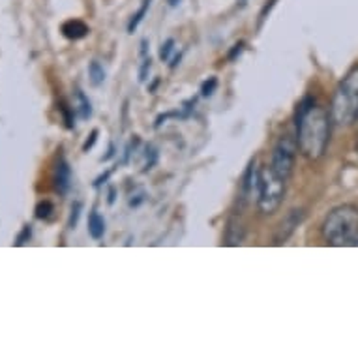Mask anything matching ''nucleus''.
<instances>
[{"instance_id":"1","label":"nucleus","mask_w":358,"mask_h":358,"mask_svg":"<svg viewBox=\"0 0 358 358\" xmlns=\"http://www.w3.org/2000/svg\"><path fill=\"white\" fill-rule=\"evenodd\" d=\"M330 113L319 106L315 98L306 96L296 107L294 126H296V145L299 152L310 162H317L324 156L330 141Z\"/></svg>"},{"instance_id":"2","label":"nucleus","mask_w":358,"mask_h":358,"mask_svg":"<svg viewBox=\"0 0 358 358\" xmlns=\"http://www.w3.org/2000/svg\"><path fill=\"white\" fill-rule=\"evenodd\" d=\"M321 233L324 241L332 246H352V242L358 236V206H336L324 217Z\"/></svg>"},{"instance_id":"3","label":"nucleus","mask_w":358,"mask_h":358,"mask_svg":"<svg viewBox=\"0 0 358 358\" xmlns=\"http://www.w3.org/2000/svg\"><path fill=\"white\" fill-rule=\"evenodd\" d=\"M330 118L338 126H351L358 120V66L336 88L330 101Z\"/></svg>"},{"instance_id":"4","label":"nucleus","mask_w":358,"mask_h":358,"mask_svg":"<svg viewBox=\"0 0 358 358\" xmlns=\"http://www.w3.org/2000/svg\"><path fill=\"white\" fill-rule=\"evenodd\" d=\"M285 182L287 180L280 178L271 167L261 169V182H259L257 195V206L261 214L271 216L282 206L283 197H285Z\"/></svg>"},{"instance_id":"5","label":"nucleus","mask_w":358,"mask_h":358,"mask_svg":"<svg viewBox=\"0 0 358 358\" xmlns=\"http://www.w3.org/2000/svg\"><path fill=\"white\" fill-rule=\"evenodd\" d=\"M296 154H299V145H296V137L282 136L278 139L272 150L271 169L276 173L280 178L289 180L293 175L294 162H296Z\"/></svg>"},{"instance_id":"6","label":"nucleus","mask_w":358,"mask_h":358,"mask_svg":"<svg viewBox=\"0 0 358 358\" xmlns=\"http://www.w3.org/2000/svg\"><path fill=\"white\" fill-rule=\"evenodd\" d=\"M259 182H261V171L257 169V162L252 159L250 165H248L246 173L242 176L241 195H238L242 206H246L255 195H259Z\"/></svg>"},{"instance_id":"7","label":"nucleus","mask_w":358,"mask_h":358,"mask_svg":"<svg viewBox=\"0 0 358 358\" xmlns=\"http://www.w3.org/2000/svg\"><path fill=\"white\" fill-rule=\"evenodd\" d=\"M304 210H291L287 214V216L283 217L282 222H280V225H278L276 233H274V244H283V242H287L291 236H293V233L296 231V227H299L300 223L304 222Z\"/></svg>"},{"instance_id":"8","label":"nucleus","mask_w":358,"mask_h":358,"mask_svg":"<svg viewBox=\"0 0 358 358\" xmlns=\"http://www.w3.org/2000/svg\"><path fill=\"white\" fill-rule=\"evenodd\" d=\"M53 186L60 195L68 194V189L71 186V167L68 164V159L60 154L55 164V173H53Z\"/></svg>"},{"instance_id":"9","label":"nucleus","mask_w":358,"mask_h":358,"mask_svg":"<svg viewBox=\"0 0 358 358\" xmlns=\"http://www.w3.org/2000/svg\"><path fill=\"white\" fill-rule=\"evenodd\" d=\"M244 235H246V229H244V223L241 222V217H231L227 222V227H225V244L238 246L244 241Z\"/></svg>"},{"instance_id":"10","label":"nucleus","mask_w":358,"mask_h":358,"mask_svg":"<svg viewBox=\"0 0 358 358\" xmlns=\"http://www.w3.org/2000/svg\"><path fill=\"white\" fill-rule=\"evenodd\" d=\"M62 34H64V38H68V40H83L85 36H88V32H90V29H88V24H85L83 21H79V19H70V21H66L64 24H62Z\"/></svg>"},{"instance_id":"11","label":"nucleus","mask_w":358,"mask_h":358,"mask_svg":"<svg viewBox=\"0 0 358 358\" xmlns=\"http://www.w3.org/2000/svg\"><path fill=\"white\" fill-rule=\"evenodd\" d=\"M88 235L94 241H100L106 235V220L100 216V212L92 210L88 216Z\"/></svg>"},{"instance_id":"12","label":"nucleus","mask_w":358,"mask_h":358,"mask_svg":"<svg viewBox=\"0 0 358 358\" xmlns=\"http://www.w3.org/2000/svg\"><path fill=\"white\" fill-rule=\"evenodd\" d=\"M73 111L79 115V118L87 120L92 115V103L87 98L83 90H76V98H73Z\"/></svg>"},{"instance_id":"13","label":"nucleus","mask_w":358,"mask_h":358,"mask_svg":"<svg viewBox=\"0 0 358 358\" xmlns=\"http://www.w3.org/2000/svg\"><path fill=\"white\" fill-rule=\"evenodd\" d=\"M88 77H90V83L94 87H98V85L106 81V70H103V66L98 60H92L90 66H88Z\"/></svg>"},{"instance_id":"14","label":"nucleus","mask_w":358,"mask_h":358,"mask_svg":"<svg viewBox=\"0 0 358 358\" xmlns=\"http://www.w3.org/2000/svg\"><path fill=\"white\" fill-rule=\"evenodd\" d=\"M150 4H152V0H143L141 8L137 10V13H134V15H131V19H129L128 32H134V30H136L137 27L141 24V21H143V19H145V15H147Z\"/></svg>"},{"instance_id":"15","label":"nucleus","mask_w":358,"mask_h":358,"mask_svg":"<svg viewBox=\"0 0 358 358\" xmlns=\"http://www.w3.org/2000/svg\"><path fill=\"white\" fill-rule=\"evenodd\" d=\"M53 212L55 206L51 201H41L40 205L36 206V217H38V220H48V217H51Z\"/></svg>"},{"instance_id":"16","label":"nucleus","mask_w":358,"mask_h":358,"mask_svg":"<svg viewBox=\"0 0 358 358\" xmlns=\"http://www.w3.org/2000/svg\"><path fill=\"white\" fill-rule=\"evenodd\" d=\"M173 49H175V40H167L165 43H162V49H159V59L162 60H169L171 53H173Z\"/></svg>"},{"instance_id":"17","label":"nucleus","mask_w":358,"mask_h":358,"mask_svg":"<svg viewBox=\"0 0 358 358\" xmlns=\"http://www.w3.org/2000/svg\"><path fill=\"white\" fill-rule=\"evenodd\" d=\"M217 87V79L216 77H210L208 81L203 83V87H201V94L203 96H212L214 94V90Z\"/></svg>"},{"instance_id":"18","label":"nucleus","mask_w":358,"mask_h":358,"mask_svg":"<svg viewBox=\"0 0 358 358\" xmlns=\"http://www.w3.org/2000/svg\"><path fill=\"white\" fill-rule=\"evenodd\" d=\"M150 68H152V60L147 57V59L143 60L141 70H139V81H147V76H148V71H150Z\"/></svg>"},{"instance_id":"19","label":"nucleus","mask_w":358,"mask_h":358,"mask_svg":"<svg viewBox=\"0 0 358 358\" xmlns=\"http://www.w3.org/2000/svg\"><path fill=\"white\" fill-rule=\"evenodd\" d=\"M59 109L62 111V117H64V120H66V126H68V128H73V124H76V122H73V111L70 113V109H68L64 103H62Z\"/></svg>"},{"instance_id":"20","label":"nucleus","mask_w":358,"mask_h":358,"mask_svg":"<svg viewBox=\"0 0 358 358\" xmlns=\"http://www.w3.org/2000/svg\"><path fill=\"white\" fill-rule=\"evenodd\" d=\"M30 233H32V229H30V225H24L23 233H21V235L17 236V246H23L24 242L29 241V238H30Z\"/></svg>"},{"instance_id":"21","label":"nucleus","mask_w":358,"mask_h":358,"mask_svg":"<svg viewBox=\"0 0 358 358\" xmlns=\"http://www.w3.org/2000/svg\"><path fill=\"white\" fill-rule=\"evenodd\" d=\"M274 4H276V0H266V4H264V8L261 10V15H259V17H261V23H263L264 19H266V13H271V10L274 8Z\"/></svg>"},{"instance_id":"22","label":"nucleus","mask_w":358,"mask_h":358,"mask_svg":"<svg viewBox=\"0 0 358 358\" xmlns=\"http://www.w3.org/2000/svg\"><path fill=\"white\" fill-rule=\"evenodd\" d=\"M79 210H81V205L77 203V205L73 206V208H71V217H70V227H71V229H73V227H76V225H77V217H79Z\"/></svg>"},{"instance_id":"23","label":"nucleus","mask_w":358,"mask_h":358,"mask_svg":"<svg viewBox=\"0 0 358 358\" xmlns=\"http://www.w3.org/2000/svg\"><path fill=\"white\" fill-rule=\"evenodd\" d=\"M96 139H98V131H96V129H94V131H92V136H90V141L85 143V147H83V150H88V148L94 147Z\"/></svg>"},{"instance_id":"24","label":"nucleus","mask_w":358,"mask_h":358,"mask_svg":"<svg viewBox=\"0 0 358 358\" xmlns=\"http://www.w3.org/2000/svg\"><path fill=\"white\" fill-rule=\"evenodd\" d=\"M178 2H180V0H169V4H171V6H176V4H178Z\"/></svg>"}]
</instances>
